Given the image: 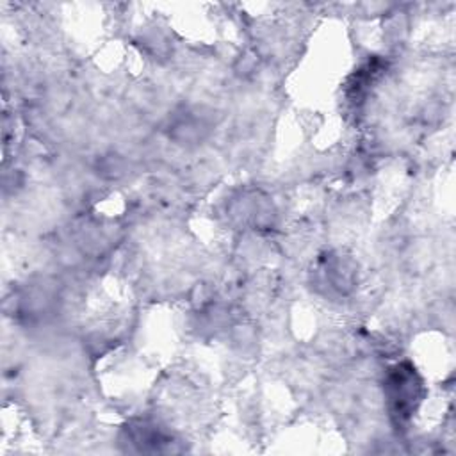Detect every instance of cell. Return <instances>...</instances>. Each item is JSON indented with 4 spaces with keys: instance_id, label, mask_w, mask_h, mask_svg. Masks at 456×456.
Instances as JSON below:
<instances>
[{
    "instance_id": "cell-1",
    "label": "cell",
    "mask_w": 456,
    "mask_h": 456,
    "mask_svg": "<svg viewBox=\"0 0 456 456\" xmlns=\"http://www.w3.org/2000/svg\"><path fill=\"white\" fill-rule=\"evenodd\" d=\"M419 392L420 381L415 370L408 365L395 367L388 379V399L394 404V415L406 419L419 401Z\"/></svg>"
}]
</instances>
